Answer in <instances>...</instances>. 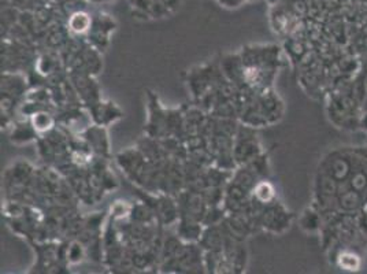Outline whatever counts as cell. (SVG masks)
<instances>
[{
  "instance_id": "cell-2",
  "label": "cell",
  "mask_w": 367,
  "mask_h": 274,
  "mask_svg": "<svg viewBox=\"0 0 367 274\" xmlns=\"http://www.w3.org/2000/svg\"><path fill=\"white\" fill-rule=\"evenodd\" d=\"M72 28L74 29V31H77V32H83V31H85L87 28H88V25H90V18H88V16L87 14H84V13H77L73 18H72Z\"/></svg>"
},
{
  "instance_id": "cell-1",
  "label": "cell",
  "mask_w": 367,
  "mask_h": 274,
  "mask_svg": "<svg viewBox=\"0 0 367 274\" xmlns=\"http://www.w3.org/2000/svg\"><path fill=\"white\" fill-rule=\"evenodd\" d=\"M336 262L341 270H346V271H356L362 266L360 256L357 254H355L353 251H346V249H344L337 256Z\"/></svg>"
}]
</instances>
